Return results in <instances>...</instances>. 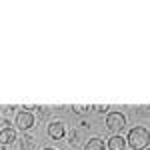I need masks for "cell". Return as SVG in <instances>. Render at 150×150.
<instances>
[{"label": "cell", "instance_id": "30bf717a", "mask_svg": "<svg viewBox=\"0 0 150 150\" xmlns=\"http://www.w3.org/2000/svg\"><path fill=\"white\" fill-rule=\"evenodd\" d=\"M70 144H76V130H70Z\"/></svg>", "mask_w": 150, "mask_h": 150}, {"label": "cell", "instance_id": "8fae6325", "mask_svg": "<svg viewBox=\"0 0 150 150\" xmlns=\"http://www.w3.org/2000/svg\"><path fill=\"white\" fill-rule=\"evenodd\" d=\"M96 110H98V114H104L108 110V106H96Z\"/></svg>", "mask_w": 150, "mask_h": 150}, {"label": "cell", "instance_id": "52a82bcc", "mask_svg": "<svg viewBox=\"0 0 150 150\" xmlns=\"http://www.w3.org/2000/svg\"><path fill=\"white\" fill-rule=\"evenodd\" d=\"M84 150H104V140L98 138V136H94V138H90L86 142Z\"/></svg>", "mask_w": 150, "mask_h": 150}, {"label": "cell", "instance_id": "4fadbf2b", "mask_svg": "<svg viewBox=\"0 0 150 150\" xmlns=\"http://www.w3.org/2000/svg\"><path fill=\"white\" fill-rule=\"evenodd\" d=\"M146 150H150V148H146Z\"/></svg>", "mask_w": 150, "mask_h": 150}, {"label": "cell", "instance_id": "5b68a950", "mask_svg": "<svg viewBox=\"0 0 150 150\" xmlns=\"http://www.w3.org/2000/svg\"><path fill=\"white\" fill-rule=\"evenodd\" d=\"M14 140H16V132H14V128L6 126V128L0 130V144H2V146H8V144H12Z\"/></svg>", "mask_w": 150, "mask_h": 150}, {"label": "cell", "instance_id": "7a4b0ae2", "mask_svg": "<svg viewBox=\"0 0 150 150\" xmlns=\"http://www.w3.org/2000/svg\"><path fill=\"white\" fill-rule=\"evenodd\" d=\"M124 126H126V116L122 114V112H110V114L106 116V128L110 132L118 134Z\"/></svg>", "mask_w": 150, "mask_h": 150}, {"label": "cell", "instance_id": "277c9868", "mask_svg": "<svg viewBox=\"0 0 150 150\" xmlns=\"http://www.w3.org/2000/svg\"><path fill=\"white\" fill-rule=\"evenodd\" d=\"M64 134H66V130H64V124H62V122H52V124L48 126V136L52 140H62Z\"/></svg>", "mask_w": 150, "mask_h": 150}, {"label": "cell", "instance_id": "9c48e42d", "mask_svg": "<svg viewBox=\"0 0 150 150\" xmlns=\"http://www.w3.org/2000/svg\"><path fill=\"white\" fill-rule=\"evenodd\" d=\"M88 110H90V106H80V104H74V106H72V112H74V114H88Z\"/></svg>", "mask_w": 150, "mask_h": 150}, {"label": "cell", "instance_id": "8992f818", "mask_svg": "<svg viewBox=\"0 0 150 150\" xmlns=\"http://www.w3.org/2000/svg\"><path fill=\"white\" fill-rule=\"evenodd\" d=\"M124 146H126V140L122 138L120 134H114L112 138L108 140V148L110 150H124Z\"/></svg>", "mask_w": 150, "mask_h": 150}, {"label": "cell", "instance_id": "3957f363", "mask_svg": "<svg viewBox=\"0 0 150 150\" xmlns=\"http://www.w3.org/2000/svg\"><path fill=\"white\" fill-rule=\"evenodd\" d=\"M16 126L20 128V130H30V128L34 126V116L32 112H20V114L16 116Z\"/></svg>", "mask_w": 150, "mask_h": 150}, {"label": "cell", "instance_id": "6da1fadb", "mask_svg": "<svg viewBox=\"0 0 150 150\" xmlns=\"http://www.w3.org/2000/svg\"><path fill=\"white\" fill-rule=\"evenodd\" d=\"M128 144L132 150H146L150 144V132L144 126H134L128 132Z\"/></svg>", "mask_w": 150, "mask_h": 150}, {"label": "cell", "instance_id": "ba28073f", "mask_svg": "<svg viewBox=\"0 0 150 150\" xmlns=\"http://www.w3.org/2000/svg\"><path fill=\"white\" fill-rule=\"evenodd\" d=\"M34 148V138L30 134H24L22 142H20V150H32Z\"/></svg>", "mask_w": 150, "mask_h": 150}, {"label": "cell", "instance_id": "7c38bea8", "mask_svg": "<svg viewBox=\"0 0 150 150\" xmlns=\"http://www.w3.org/2000/svg\"><path fill=\"white\" fill-rule=\"evenodd\" d=\"M44 150H54V148H44Z\"/></svg>", "mask_w": 150, "mask_h": 150}]
</instances>
